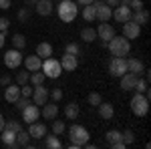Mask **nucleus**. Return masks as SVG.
I'll list each match as a JSON object with an SVG mask.
<instances>
[{
	"instance_id": "obj_1",
	"label": "nucleus",
	"mask_w": 151,
	"mask_h": 149,
	"mask_svg": "<svg viewBox=\"0 0 151 149\" xmlns=\"http://www.w3.org/2000/svg\"><path fill=\"white\" fill-rule=\"evenodd\" d=\"M107 46H109V53L113 57H125V55H129V50H131V40L125 38V36H113L107 42Z\"/></svg>"
},
{
	"instance_id": "obj_2",
	"label": "nucleus",
	"mask_w": 151,
	"mask_h": 149,
	"mask_svg": "<svg viewBox=\"0 0 151 149\" xmlns=\"http://www.w3.org/2000/svg\"><path fill=\"white\" fill-rule=\"evenodd\" d=\"M69 137H70V147L79 149L83 145H87V141H89L91 135H89V131L83 125H70L69 127Z\"/></svg>"
},
{
	"instance_id": "obj_3",
	"label": "nucleus",
	"mask_w": 151,
	"mask_h": 149,
	"mask_svg": "<svg viewBox=\"0 0 151 149\" xmlns=\"http://www.w3.org/2000/svg\"><path fill=\"white\" fill-rule=\"evenodd\" d=\"M129 105H131L133 115H137V117H145L147 111H149V99H147L143 93H135Z\"/></svg>"
},
{
	"instance_id": "obj_4",
	"label": "nucleus",
	"mask_w": 151,
	"mask_h": 149,
	"mask_svg": "<svg viewBox=\"0 0 151 149\" xmlns=\"http://www.w3.org/2000/svg\"><path fill=\"white\" fill-rule=\"evenodd\" d=\"M77 14H79V10H77V6H75L73 0H63L58 4V18L63 22H73L77 18Z\"/></svg>"
},
{
	"instance_id": "obj_5",
	"label": "nucleus",
	"mask_w": 151,
	"mask_h": 149,
	"mask_svg": "<svg viewBox=\"0 0 151 149\" xmlns=\"http://www.w3.org/2000/svg\"><path fill=\"white\" fill-rule=\"evenodd\" d=\"M40 71L45 73V77H48V79H58L60 73H63V67H60V63H58L57 58L48 57V58H45V63H42Z\"/></svg>"
},
{
	"instance_id": "obj_6",
	"label": "nucleus",
	"mask_w": 151,
	"mask_h": 149,
	"mask_svg": "<svg viewBox=\"0 0 151 149\" xmlns=\"http://www.w3.org/2000/svg\"><path fill=\"white\" fill-rule=\"evenodd\" d=\"M127 73V63H125V57H113L111 63H109V75L111 77H121Z\"/></svg>"
},
{
	"instance_id": "obj_7",
	"label": "nucleus",
	"mask_w": 151,
	"mask_h": 149,
	"mask_svg": "<svg viewBox=\"0 0 151 149\" xmlns=\"http://www.w3.org/2000/svg\"><path fill=\"white\" fill-rule=\"evenodd\" d=\"M4 65H6L8 69H18V67L22 65V55H20V50H18V48L6 50V55H4Z\"/></svg>"
},
{
	"instance_id": "obj_8",
	"label": "nucleus",
	"mask_w": 151,
	"mask_h": 149,
	"mask_svg": "<svg viewBox=\"0 0 151 149\" xmlns=\"http://www.w3.org/2000/svg\"><path fill=\"white\" fill-rule=\"evenodd\" d=\"M93 4H95V14H97V20H101V22H107V20L111 18V14H113L111 6H109L107 2H103V0H99V2H93Z\"/></svg>"
},
{
	"instance_id": "obj_9",
	"label": "nucleus",
	"mask_w": 151,
	"mask_h": 149,
	"mask_svg": "<svg viewBox=\"0 0 151 149\" xmlns=\"http://www.w3.org/2000/svg\"><path fill=\"white\" fill-rule=\"evenodd\" d=\"M48 101V89L45 85H36L35 89H32V103L35 105H45Z\"/></svg>"
},
{
	"instance_id": "obj_10",
	"label": "nucleus",
	"mask_w": 151,
	"mask_h": 149,
	"mask_svg": "<svg viewBox=\"0 0 151 149\" xmlns=\"http://www.w3.org/2000/svg\"><path fill=\"white\" fill-rule=\"evenodd\" d=\"M38 117H40V109H38V105H35V103L30 105V103H28L22 109V119L28 123V125H30V123H35Z\"/></svg>"
},
{
	"instance_id": "obj_11",
	"label": "nucleus",
	"mask_w": 151,
	"mask_h": 149,
	"mask_svg": "<svg viewBox=\"0 0 151 149\" xmlns=\"http://www.w3.org/2000/svg\"><path fill=\"white\" fill-rule=\"evenodd\" d=\"M141 35V26L137 22H133V20H127V22H123V36L125 38H139Z\"/></svg>"
},
{
	"instance_id": "obj_12",
	"label": "nucleus",
	"mask_w": 151,
	"mask_h": 149,
	"mask_svg": "<svg viewBox=\"0 0 151 149\" xmlns=\"http://www.w3.org/2000/svg\"><path fill=\"white\" fill-rule=\"evenodd\" d=\"M131 14H133V10L129 8V6H125V4H121V6H117L115 10H113V18H115L117 22H127V20H131Z\"/></svg>"
},
{
	"instance_id": "obj_13",
	"label": "nucleus",
	"mask_w": 151,
	"mask_h": 149,
	"mask_svg": "<svg viewBox=\"0 0 151 149\" xmlns=\"http://www.w3.org/2000/svg\"><path fill=\"white\" fill-rule=\"evenodd\" d=\"M97 36L103 38V42H109V40L115 36V28H113L111 24H107V22H101L99 28H97Z\"/></svg>"
},
{
	"instance_id": "obj_14",
	"label": "nucleus",
	"mask_w": 151,
	"mask_h": 149,
	"mask_svg": "<svg viewBox=\"0 0 151 149\" xmlns=\"http://www.w3.org/2000/svg\"><path fill=\"white\" fill-rule=\"evenodd\" d=\"M22 63L26 71H40V67H42V58L38 55H28L26 58H22Z\"/></svg>"
},
{
	"instance_id": "obj_15",
	"label": "nucleus",
	"mask_w": 151,
	"mask_h": 149,
	"mask_svg": "<svg viewBox=\"0 0 151 149\" xmlns=\"http://www.w3.org/2000/svg\"><path fill=\"white\" fill-rule=\"evenodd\" d=\"M58 63H60L63 71H75V69H77V65H79V58L75 57V55L65 53V55H63V58H60Z\"/></svg>"
},
{
	"instance_id": "obj_16",
	"label": "nucleus",
	"mask_w": 151,
	"mask_h": 149,
	"mask_svg": "<svg viewBox=\"0 0 151 149\" xmlns=\"http://www.w3.org/2000/svg\"><path fill=\"white\" fill-rule=\"evenodd\" d=\"M121 79V89L123 91H133V87H135V83H137V75H133V73H125V75H121L119 77Z\"/></svg>"
},
{
	"instance_id": "obj_17",
	"label": "nucleus",
	"mask_w": 151,
	"mask_h": 149,
	"mask_svg": "<svg viewBox=\"0 0 151 149\" xmlns=\"http://www.w3.org/2000/svg\"><path fill=\"white\" fill-rule=\"evenodd\" d=\"M35 6H36L35 10L38 12L40 16H48L50 12L55 10V4H52L50 0H36V2H35Z\"/></svg>"
},
{
	"instance_id": "obj_18",
	"label": "nucleus",
	"mask_w": 151,
	"mask_h": 149,
	"mask_svg": "<svg viewBox=\"0 0 151 149\" xmlns=\"http://www.w3.org/2000/svg\"><path fill=\"white\" fill-rule=\"evenodd\" d=\"M0 135H2V143L6 145V147H18L16 145V133L8 129V127H4L2 131H0Z\"/></svg>"
},
{
	"instance_id": "obj_19",
	"label": "nucleus",
	"mask_w": 151,
	"mask_h": 149,
	"mask_svg": "<svg viewBox=\"0 0 151 149\" xmlns=\"http://www.w3.org/2000/svg\"><path fill=\"white\" fill-rule=\"evenodd\" d=\"M28 133H30V137H35V139H42L47 135V127L42 125V123H38V121H35L28 127Z\"/></svg>"
},
{
	"instance_id": "obj_20",
	"label": "nucleus",
	"mask_w": 151,
	"mask_h": 149,
	"mask_svg": "<svg viewBox=\"0 0 151 149\" xmlns=\"http://www.w3.org/2000/svg\"><path fill=\"white\" fill-rule=\"evenodd\" d=\"M125 63H127V71L133 73V75H137V77L145 71V67H143V63H141L139 58H127Z\"/></svg>"
},
{
	"instance_id": "obj_21",
	"label": "nucleus",
	"mask_w": 151,
	"mask_h": 149,
	"mask_svg": "<svg viewBox=\"0 0 151 149\" xmlns=\"http://www.w3.org/2000/svg\"><path fill=\"white\" fill-rule=\"evenodd\" d=\"M20 97V87L18 85H6V91H4V99L8 103H14L16 99Z\"/></svg>"
},
{
	"instance_id": "obj_22",
	"label": "nucleus",
	"mask_w": 151,
	"mask_h": 149,
	"mask_svg": "<svg viewBox=\"0 0 151 149\" xmlns=\"http://www.w3.org/2000/svg\"><path fill=\"white\" fill-rule=\"evenodd\" d=\"M57 115H58V107L55 103H48L47 101V103L42 105V119H50L52 121Z\"/></svg>"
},
{
	"instance_id": "obj_23",
	"label": "nucleus",
	"mask_w": 151,
	"mask_h": 149,
	"mask_svg": "<svg viewBox=\"0 0 151 149\" xmlns=\"http://www.w3.org/2000/svg\"><path fill=\"white\" fill-rule=\"evenodd\" d=\"M97 107H99V115H101V119H107V121H109V119H113L115 109H113V105H111V103H103V101H101Z\"/></svg>"
},
{
	"instance_id": "obj_24",
	"label": "nucleus",
	"mask_w": 151,
	"mask_h": 149,
	"mask_svg": "<svg viewBox=\"0 0 151 149\" xmlns=\"http://www.w3.org/2000/svg\"><path fill=\"white\" fill-rule=\"evenodd\" d=\"M131 20H133V22H137L139 26H143V24L149 22V12L145 10V8H141V10H137L135 14H131Z\"/></svg>"
},
{
	"instance_id": "obj_25",
	"label": "nucleus",
	"mask_w": 151,
	"mask_h": 149,
	"mask_svg": "<svg viewBox=\"0 0 151 149\" xmlns=\"http://www.w3.org/2000/svg\"><path fill=\"white\" fill-rule=\"evenodd\" d=\"M16 145H18V147H28V145H30V133L24 131V129H20V131L16 133Z\"/></svg>"
},
{
	"instance_id": "obj_26",
	"label": "nucleus",
	"mask_w": 151,
	"mask_h": 149,
	"mask_svg": "<svg viewBox=\"0 0 151 149\" xmlns=\"http://www.w3.org/2000/svg\"><path fill=\"white\" fill-rule=\"evenodd\" d=\"M36 55L40 58H48L50 55H52V46L48 45V42H38V46H36Z\"/></svg>"
},
{
	"instance_id": "obj_27",
	"label": "nucleus",
	"mask_w": 151,
	"mask_h": 149,
	"mask_svg": "<svg viewBox=\"0 0 151 149\" xmlns=\"http://www.w3.org/2000/svg\"><path fill=\"white\" fill-rule=\"evenodd\" d=\"M81 38L85 42H93L95 38H97V30H95L93 26H85L81 30Z\"/></svg>"
},
{
	"instance_id": "obj_28",
	"label": "nucleus",
	"mask_w": 151,
	"mask_h": 149,
	"mask_svg": "<svg viewBox=\"0 0 151 149\" xmlns=\"http://www.w3.org/2000/svg\"><path fill=\"white\" fill-rule=\"evenodd\" d=\"M79 103H69L67 107H65V117L67 119H77L79 117Z\"/></svg>"
},
{
	"instance_id": "obj_29",
	"label": "nucleus",
	"mask_w": 151,
	"mask_h": 149,
	"mask_svg": "<svg viewBox=\"0 0 151 149\" xmlns=\"http://www.w3.org/2000/svg\"><path fill=\"white\" fill-rule=\"evenodd\" d=\"M83 18H85L87 22H93V20H97V14H95V4H93V2L85 6V10H83Z\"/></svg>"
},
{
	"instance_id": "obj_30",
	"label": "nucleus",
	"mask_w": 151,
	"mask_h": 149,
	"mask_svg": "<svg viewBox=\"0 0 151 149\" xmlns=\"http://www.w3.org/2000/svg\"><path fill=\"white\" fill-rule=\"evenodd\" d=\"M45 145H47L48 149H58L60 147V139L57 137V135H45Z\"/></svg>"
},
{
	"instance_id": "obj_31",
	"label": "nucleus",
	"mask_w": 151,
	"mask_h": 149,
	"mask_svg": "<svg viewBox=\"0 0 151 149\" xmlns=\"http://www.w3.org/2000/svg\"><path fill=\"white\" fill-rule=\"evenodd\" d=\"M45 79H47V77H45V73H42V71H32V75H30V83H32V85H45Z\"/></svg>"
},
{
	"instance_id": "obj_32",
	"label": "nucleus",
	"mask_w": 151,
	"mask_h": 149,
	"mask_svg": "<svg viewBox=\"0 0 151 149\" xmlns=\"http://www.w3.org/2000/svg\"><path fill=\"white\" fill-rule=\"evenodd\" d=\"M105 139H107V143H109V145H111V143H117V141H121V131L111 129V131H107V133H105Z\"/></svg>"
},
{
	"instance_id": "obj_33",
	"label": "nucleus",
	"mask_w": 151,
	"mask_h": 149,
	"mask_svg": "<svg viewBox=\"0 0 151 149\" xmlns=\"http://www.w3.org/2000/svg\"><path fill=\"white\" fill-rule=\"evenodd\" d=\"M65 129H67V125H65V121H60V119H52V133L55 135H60V133H65Z\"/></svg>"
},
{
	"instance_id": "obj_34",
	"label": "nucleus",
	"mask_w": 151,
	"mask_h": 149,
	"mask_svg": "<svg viewBox=\"0 0 151 149\" xmlns=\"http://www.w3.org/2000/svg\"><path fill=\"white\" fill-rule=\"evenodd\" d=\"M28 79H30V75H28V71H18V75H16V85L18 87H22V85H26L28 83Z\"/></svg>"
},
{
	"instance_id": "obj_35",
	"label": "nucleus",
	"mask_w": 151,
	"mask_h": 149,
	"mask_svg": "<svg viewBox=\"0 0 151 149\" xmlns=\"http://www.w3.org/2000/svg\"><path fill=\"white\" fill-rule=\"evenodd\" d=\"M121 141H123L125 145H131V143L135 141V135H133V131H131V129H125V131L121 133Z\"/></svg>"
},
{
	"instance_id": "obj_36",
	"label": "nucleus",
	"mask_w": 151,
	"mask_h": 149,
	"mask_svg": "<svg viewBox=\"0 0 151 149\" xmlns=\"http://www.w3.org/2000/svg\"><path fill=\"white\" fill-rule=\"evenodd\" d=\"M12 45H14V48H18V50H20V48L26 45V38H24L22 35H14V36H12Z\"/></svg>"
},
{
	"instance_id": "obj_37",
	"label": "nucleus",
	"mask_w": 151,
	"mask_h": 149,
	"mask_svg": "<svg viewBox=\"0 0 151 149\" xmlns=\"http://www.w3.org/2000/svg\"><path fill=\"white\" fill-rule=\"evenodd\" d=\"M133 91H137V93H145V91H147V79H139V77H137V83H135Z\"/></svg>"
},
{
	"instance_id": "obj_38",
	"label": "nucleus",
	"mask_w": 151,
	"mask_h": 149,
	"mask_svg": "<svg viewBox=\"0 0 151 149\" xmlns=\"http://www.w3.org/2000/svg\"><path fill=\"white\" fill-rule=\"evenodd\" d=\"M48 97H52V101H60L63 99V89H58V87H55L52 91H48Z\"/></svg>"
},
{
	"instance_id": "obj_39",
	"label": "nucleus",
	"mask_w": 151,
	"mask_h": 149,
	"mask_svg": "<svg viewBox=\"0 0 151 149\" xmlns=\"http://www.w3.org/2000/svg\"><path fill=\"white\" fill-rule=\"evenodd\" d=\"M101 101H103V99H101V95H99V93H89V103L93 105V107H97V105L101 103Z\"/></svg>"
},
{
	"instance_id": "obj_40",
	"label": "nucleus",
	"mask_w": 151,
	"mask_h": 149,
	"mask_svg": "<svg viewBox=\"0 0 151 149\" xmlns=\"http://www.w3.org/2000/svg\"><path fill=\"white\" fill-rule=\"evenodd\" d=\"M65 53H69V55H75V57H77V55H79V45H77V42H69L67 48H65Z\"/></svg>"
},
{
	"instance_id": "obj_41",
	"label": "nucleus",
	"mask_w": 151,
	"mask_h": 149,
	"mask_svg": "<svg viewBox=\"0 0 151 149\" xmlns=\"http://www.w3.org/2000/svg\"><path fill=\"white\" fill-rule=\"evenodd\" d=\"M4 127H8V129H12L14 133H18V131L22 129V125H20L18 121H6V125H4Z\"/></svg>"
},
{
	"instance_id": "obj_42",
	"label": "nucleus",
	"mask_w": 151,
	"mask_h": 149,
	"mask_svg": "<svg viewBox=\"0 0 151 149\" xmlns=\"http://www.w3.org/2000/svg\"><path fill=\"white\" fill-rule=\"evenodd\" d=\"M129 8L133 12H137V10L143 8V2H141V0H129Z\"/></svg>"
},
{
	"instance_id": "obj_43",
	"label": "nucleus",
	"mask_w": 151,
	"mask_h": 149,
	"mask_svg": "<svg viewBox=\"0 0 151 149\" xmlns=\"http://www.w3.org/2000/svg\"><path fill=\"white\" fill-rule=\"evenodd\" d=\"M28 18H30V12L26 10V8H22V10L18 12V20H20V22H26Z\"/></svg>"
},
{
	"instance_id": "obj_44",
	"label": "nucleus",
	"mask_w": 151,
	"mask_h": 149,
	"mask_svg": "<svg viewBox=\"0 0 151 149\" xmlns=\"http://www.w3.org/2000/svg\"><path fill=\"white\" fill-rule=\"evenodd\" d=\"M20 95H22V97H32V87L22 85V87H20Z\"/></svg>"
},
{
	"instance_id": "obj_45",
	"label": "nucleus",
	"mask_w": 151,
	"mask_h": 149,
	"mask_svg": "<svg viewBox=\"0 0 151 149\" xmlns=\"http://www.w3.org/2000/svg\"><path fill=\"white\" fill-rule=\"evenodd\" d=\"M8 24H10V20H8L6 16H2V18H0V32H4V30L8 28Z\"/></svg>"
},
{
	"instance_id": "obj_46",
	"label": "nucleus",
	"mask_w": 151,
	"mask_h": 149,
	"mask_svg": "<svg viewBox=\"0 0 151 149\" xmlns=\"http://www.w3.org/2000/svg\"><path fill=\"white\" fill-rule=\"evenodd\" d=\"M0 85H4V87H6V85H10V77H8V75L0 77Z\"/></svg>"
},
{
	"instance_id": "obj_47",
	"label": "nucleus",
	"mask_w": 151,
	"mask_h": 149,
	"mask_svg": "<svg viewBox=\"0 0 151 149\" xmlns=\"http://www.w3.org/2000/svg\"><path fill=\"white\" fill-rule=\"evenodd\" d=\"M0 8H2V10L10 8V0H0Z\"/></svg>"
},
{
	"instance_id": "obj_48",
	"label": "nucleus",
	"mask_w": 151,
	"mask_h": 149,
	"mask_svg": "<svg viewBox=\"0 0 151 149\" xmlns=\"http://www.w3.org/2000/svg\"><path fill=\"white\" fill-rule=\"evenodd\" d=\"M4 125H6V119H4V115L0 113V131L4 129Z\"/></svg>"
},
{
	"instance_id": "obj_49",
	"label": "nucleus",
	"mask_w": 151,
	"mask_h": 149,
	"mask_svg": "<svg viewBox=\"0 0 151 149\" xmlns=\"http://www.w3.org/2000/svg\"><path fill=\"white\" fill-rule=\"evenodd\" d=\"M95 0H77V4H83V6H87V4H91Z\"/></svg>"
},
{
	"instance_id": "obj_50",
	"label": "nucleus",
	"mask_w": 151,
	"mask_h": 149,
	"mask_svg": "<svg viewBox=\"0 0 151 149\" xmlns=\"http://www.w3.org/2000/svg\"><path fill=\"white\" fill-rule=\"evenodd\" d=\"M107 4H109V6H117V4H119V0H109Z\"/></svg>"
},
{
	"instance_id": "obj_51",
	"label": "nucleus",
	"mask_w": 151,
	"mask_h": 149,
	"mask_svg": "<svg viewBox=\"0 0 151 149\" xmlns=\"http://www.w3.org/2000/svg\"><path fill=\"white\" fill-rule=\"evenodd\" d=\"M4 46V32H0V48Z\"/></svg>"
},
{
	"instance_id": "obj_52",
	"label": "nucleus",
	"mask_w": 151,
	"mask_h": 149,
	"mask_svg": "<svg viewBox=\"0 0 151 149\" xmlns=\"http://www.w3.org/2000/svg\"><path fill=\"white\" fill-rule=\"evenodd\" d=\"M121 4H125V6H129V0H121Z\"/></svg>"
},
{
	"instance_id": "obj_53",
	"label": "nucleus",
	"mask_w": 151,
	"mask_h": 149,
	"mask_svg": "<svg viewBox=\"0 0 151 149\" xmlns=\"http://www.w3.org/2000/svg\"><path fill=\"white\" fill-rule=\"evenodd\" d=\"M28 2H36V0H28Z\"/></svg>"
},
{
	"instance_id": "obj_54",
	"label": "nucleus",
	"mask_w": 151,
	"mask_h": 149,
	"mask_svg": "<svg viewBox=\"0 0 151 149\" xmlns=\"http://www.w3.org/2000/svg\"><path fill=\"white\" fill-rule=\"evenodd\" d=\"M103 2H109V0H103Z\"/></svg>"
}]
</instances>
